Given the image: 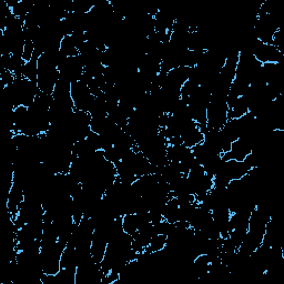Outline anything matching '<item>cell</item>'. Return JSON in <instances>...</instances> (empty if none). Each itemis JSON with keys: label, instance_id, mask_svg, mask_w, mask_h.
Wrapping results in <instances>:
<instances>
[{"label": "cell", "instance_id": "1", "mask_svg": "<svg viewBox=\"0 0 284 284\" xmlns=\"http://www.w3.org/2000/svg\"><path fill=\"white\" fill-rule=\"evenodd\" d=\"M70 95L75 110H79V111L89 112L95 101V97L91 93L88 85H86L83 80L71 84Z\"/></svg>", "mask_w": 284, "mask_h": 284}, {"label": "cell", "instance_id": "2", "mask_svg": "<svg viewBox=\"0 0 284 284\" xmlns=\"http://www.w3.org/2000/svg\"><path fill=\"white\" fill-rule=\"evenodd\" d=\"M122 229L127 234L133 237L139 230V218L137 213H129L122 216Z\"/></svg>", "mask_w": 284, "mask_h": 284}, {"label": "cell", "instance_id": "3", "mask_svg": "<svg viewBox=\"0 0 284 284\" xmlns=\"http://www.w3.org/2000/svg\"><path fill=\"white\" fill-rule=\"evenodd\" d=\"M167 247V235L157 233L155 237L151 239L149 242L148 247L144 250V253H156L159 251H162L163 249Z\"/></svg>", "mask_w": 284, "mask_h": 284}, {"label": "cell", "instance_id": "4", "mask_svg": "<svg viewBox=\"0 0 284 284\" xmlns=\"http://www.w3.org/2000/svg\"><path fill=\"white\" fill-rule=\"evenodd\" d=\"M22 76L32 83L37 84V76H38V58L33 57L30 61H28L23 66Z\"/></svg>", "mask_w": 284, "mask_h": 284}]
</instances>
